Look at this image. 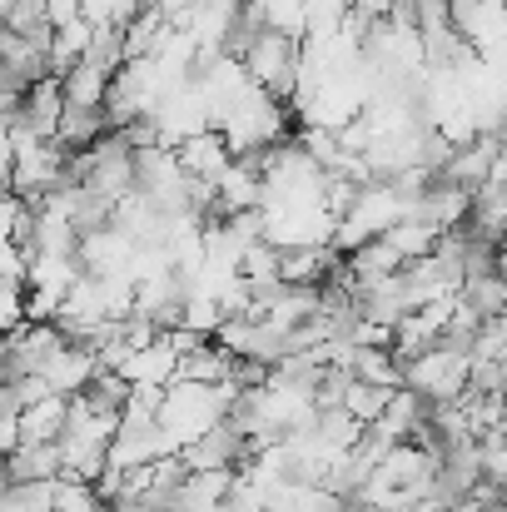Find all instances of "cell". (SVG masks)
I'll list each match as a JSON object with an SVG mask.
<instances>
[{"label": "cell", "instance_id": "cell-2", "mask_svg": "<svg viewBox=\"0 0 507 512\" xmlns=\"http://www.w3.org/2000/svg\"><path fill=\"white\" fill-rule=\"evenodd\" d=\"M184 453V463L194 468V473H219V478H249L254 473V463H259V443L249 438V433H239L229 418L224 423H214L209 433H199L189 448H179Z\"/></svg>", "mask_w": 507, "mask_h": 512}, {"label": "cell", "instance_id": "cell-1", "mask_svg": "<svg viewBox=\"0 0 507 512\" xmlns=\"http://www.w3.org/2000/svg\"><path fill=\"white\" fill-rule=\"evenodd\" d=\"M299 70H304L299 40H294L289 30H279V25H269L264 40H259V45L249 50V60H244V75H249L269 100H279V105L294 100V90H299Z\"/></svg>", "mask_w": 507, "mask_h": 512}, {"label": "cell", "instance_id": "cell-3", "mask_svg": "<svg viewBox=\"0 0 507 512\" xmlns=\"http://www.w3.org/2000/svg\"><path fill=\"white\" fill-rule=\"evenodd\" d=\"M135 398H140V388L130 383V373H125V368H105V363H100V368L90 373V383L75 393V403H80L85 413H95L100 423H115V428H120V418L135 408Z\"/></svg>", "mask_w": 507, "mask_h": 512}, {"label": "cell", "instance_id": "cell-4", "mask_svg": "<svg viewBox=\"0 0 507 512\" xmlns=\"http://www.w3.org/2000/svg\"><path fill=\"white\" fill-rule=\"evenodd\" d=\"M65 478V453L60 443H20L5 453V488L15 483H60Z\"/></svg>", "mask_w": 507, "mask_h": 512}, {"label": "cell", "instance_id": "cell-5", "mask_svg": "<svg viewBox=\"0 0 507 512\" xmlns=\"http://www.w3.org/2000/svg\"><path fill=\"white\" fill-rule=\"evenodd\" d=\"M55 488L60 483H15L0 493V512H55Z\"/></svg>", "mask_w": 507, "mask_h": 512}]
</instances>
